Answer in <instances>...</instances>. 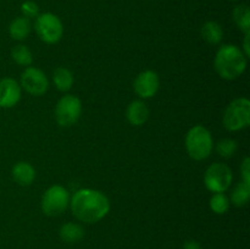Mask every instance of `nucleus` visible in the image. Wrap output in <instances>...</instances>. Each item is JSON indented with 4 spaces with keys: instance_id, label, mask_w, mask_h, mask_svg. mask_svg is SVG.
Listing matches in <instances>:
<instances>
[{
    "instance_id": "9b49d317",
    "label": "nucleus",
    "mask_w": 250,
    "mask_h": 249,
    "mask_svg": "<svg viewBox=\"0 0 250 249\" xmlns=\"http://www.w3.org/2000/svg\"><path fill=\"white\" fill-rule=\"evenodd\" d=\"M21 99V85L16 80L6 77L0 80V107H14Z\"/></svg>"
},
{
    "instance_id": "4468645a",
    "label": "nucleus",
    "mask_w": 250,
    "mask_h": 249,
    "mask_svg": "<svg viewBox=\"0 0 250 249\" xmlns=\"http://www.w3.org/2000/svg\"><path fill=\"white\" fill-rule=\"evenodd\" d=\"M31 22L27 17H16L9 26V33L15 41H24L31 33Z\"/></svg>"
},
{
    "instance_id": "7ed1b4c3",
    "label": "nucleus",
    "mask_w": 250,
    "mask_h": 249,
    "mask_svg": "<svg viewBox=\"0 0 250 249\" xmlns=\"http://www.w3.org/2000/svg\"><path fill=\"white\" fill-rule=\"evenodd\" d=\"M214 148L211 133L202 124L192 127L186 136V149L193 160H205L211 154Z\"/></svg>"
},
{
    "instance_id": "f3484780",
    "label": "nucleus",
    "mask_w": 250,
    "mask_h": 249,
    "mask_svg": "<svg viewBox=\"0 0 250 249\" xmlns=\"http://www.w3.org/2000/svg\"><path fill=\"white\" fill-rule=\"evenodd\" d=\"M53 81L55 87L60 92H68L73 85V75L68 68L58 67L53 73Z\"/></svg>"
},
{
    "instance_id": "f8f14e48",
    "label": "nucleus",
    "mask_w": 250,
    "mask_h": 249,
    "mask_svg": "<svg viewBox=\"0 0 250 249\" xmlns=\"http://www.w3.org/2000/svg\"><path fill=\"white\" fill-rule=\"evenodd\" d=\"M126 116L132 126H143L149 119V109L146 103L142 100H133L127 106Z\"/></svg>"
},
{
    "instance_id": "1a4fd4ad",
    "label": "nucleus",
    "mask_w": 250,
    "mask_h": 249,
    "mask_svg": "<svg viewBox=\"0 0 250 249\" xmlns=\"http://www.w3.org/2000/svg\"><path fill=\"white\" fill-rule=\"evenodd\" d=\"M21 87L28 94L41 97L49 89V81L41 68L28 66L21 75Z\"/></svg>"
},
{
    "instance_id": "aec40b11",
    "label": "nucleus",
    "mask_w": 250,
    "mask_h": 249,
    "mask_svg": "<svg viewBox=\"0 0 250 249\" xmlns=\"http://www.w3.org/2000/svg\"><path fill=\"white\" fill-rule=\"evenodd\" d=\"M11 58L17 65L20 66H29L33 62V55L32 51L29 50L28 46L23 45V44H19V45L14 46L11 50Z\"/></svg>"
},
{
    "instance_id": "4be33fe9",
    "label": "nucleus",
    "mask_w": 250,
    "mask_h": 249,
    "mask_svg": "<svg viewBox=\"0 0 250 249\" xmlns=\"http://www.w3.org/2000/svg\"><path fill=\"white\" fill-rule=\"evenodd\" d=\"M237 149H238V144L232 138H224L216 144L217 154L225 159L232 158L237 153Z\"/></svg>"
},
{
    "instance_id": "f257e3e1",
    "label": "nucleus",
    "mask_w": 250,
    "mask_h": 249,
    "mask_svg": "<svg viewBox=\"0 0 250 249\" xmlns=\"http://www.w3.org/2000/svg\"><path fill=\"white\" fill-rule=\"evenodd\" d=\"M73 216L85 224H95L104 219L110 211V200L100 190L83 188L70 199Z\"/></svg>"
},
{
    "instance_id": "2eb2a0df",
    "label": "nucleus",
    "mask_w": 250,
    "mask_h": 249,
    "mask_svg": "<svg viewBox=\"0 0 250 249\" xmlns=\"http://www.w3.org/2000/svg\"><path fill=\"white\" fill-rule=\"evenodd\" d=\"M203 39L209 44H219L224 39V29L215 21H208L200 29Z\"/></svg>"
},
{
    "instance_id": "a878e982",
    "label": "nucleus",
    "mask_w": 250,
    "mask_h": 249,
    "mask_svg": "<svg viewBox=\"0 0 250 249\" xmlns=\"http://www.w3.org/2000/svg\"><path fill=\"white\" fill-rule=\"evenodd\" d=\"M249 34L250 33L246 34V38H244V43H243V49H242V51H243V54L246 55L247 59H248L249 55H250V49H249V46H250L249 38H250V37H249Z\"/></svg>"
},
{
    "instance_id": "f03ea898",
    "label": "nucleus",
    "mask_w": 250,
    "mask_h": 249,
    "mask_svg": "<svg viewBox=\"0 0 250 249\" xmlns=\"http://www.w3.org/2000/svg\"><path fill=\"white\" fill-rule=\"evenodd\" d=\"M214 66L220 77L226 81H233L243 75L246 71L247 58L238 46L226 44L217 50Z\"/></svg>"
},
{
    "instance_id": "423d86ee",
    "label": "nucleus",
    "mask_w": 250,
    "mask_h": 249,
    "mask_svg": "<svg viewBox=\"0 0 250 249\" xmlns=\"http://www.w3.org/2000/svg\"><path fill=\"white\" fill-rule=\"evenodd\" d=\"M37 34L46 44H55L62 38L63 26L61 20L51 12L39 14L34 23Z\"/></svg>"
},
{
    "instance_id": "0eeeda50",
    "label": "nucleus",
    "mask_w": 250,
    "mask_h": 249,
    "mask_svg": "<svg viewBox=\"0 0 250 249\" xmlns=\"http://www.w3.org/2000/svg\"><path fill=\"white\" fill-rule=\"evenodd\" d=\"M233 173L229 166L222 163H214L204 173L205 187L212 193H225L232 185Z\"/></svg>"
},
{
    "instance_id": "20e7f679",
    "label": "nucleus",
    "mask_w": 250,
    "mask_h": 249,
    "mask_svg": "<svg viewBox=\"0 0 250 249\" xmlns=\"http://www.w3.org/2000/svg\"><path fill=\"white\" fill-rule=\"evenodd\" d=\"M222 124L229 132L247 128L250 124V102L247 98H237L225 110Z\"/></svg>"
},
{
    "instance_id": "9d476101",
    "label": "nucleus",
    "mask_w": 250,
    "mask_h": 249,
    "mask_svg": "<svg viewBox=\"0 0 250 249\" xmlns=\"http://www.w3.org/2000/svg\"><path fill=\"white\" fill-rule=\"evenodd\" d=\"M160 88V78L153 70H146L139 73L133 82V89L138 97L143 99L153 98Z\"/></svg>"
},
{
    "instance_id": "bb28decb",
    "label": "nucleus",
    "mask_w": 250,
    "mask_h": 249,
    "mask_svg": "<svg viewBox=\"0 0 250 249\" xmlns=\"http://www.w3.org/2000/svg\"><path fill=\"white\" fill-rule=\"evenodd\" d=\"M231 1H238V0H231Z\"/></svg>"
},
{
    "instance_id": "5701e85b",
    "label": "nucleus",
    "mask_w": 250,
    "mask_h": 249,
    "mask_svg": "<svg viewBox=\"0 0 250 249\" xmlns=\"http://www.w3.org/2000/svg\"><path fill=\"white\" fill-rule=\"evenodd\" d=\"M21 11L23 14V17L27 19H32V17H37L39 15V7L32 0H27V1L22 2Z\"/></svg>"
},
{
    "instance_id": "6e6552de",
    "label": "nucleus",
    "mask_w": 250,
    "mask_h": 249,
    "mask_svg": "<svg viewBox=\"0 0 250 249\" xmlns=\"http://www.w3.org/2000/svg\"><path fill=\"white\" fill-rule=\"evenodd\" d=\"M82 112V103L76 95H63L55 107L56 122L61 127H71L80 120Z\"/></svg>"
},
{
    "instance_id": "a211bd4d",
    "label": "nucleus",
    "mask_w": 250,
    "mask_h": 249,
    "mask_svg": "<svg viewBox=\"0 0 250 249\" xmlns=\"http://www.w3.org/2000/svg\"><path fill=\"white\" fill-rule=\"evenodd\" d=\"M233 21L244 34L250 33V10L248 5L241 4L234 7Z\"/></svg>"
},
{
    "instance_id": "412c9836",
    "label": "nucleus",
    "mask_w": 250,
    "mask_h": 249,
    "mask_svg": "<svg viewBox=\"0 0 250 249\" xmlns=\"http://www.w3.org/2000/svg\"><path fill=\"white\" fill-rule=\"evenodd\" d=\"M229 198L225 193H214L210 198V209L217 215H224L229 209Z\"/></svg>"
},
{
    "instance_id": "6ab92c4d",
    "label": "nucleus",
    "mask_w": 250,
    "mask_h": 249,
    "mask_svg": "<svg viewBox=\"0 0 250 249\" xmlns=\"http://www.w3.org/2000/svg\"><path fill=\"white\" fill-rule=\"evenodd\" d=\"M250 198V186L244 182L237 183L231 194V202L234 207H244L248 204Z\"/></svg>"
},
{
    "instance_id": "393cba45",
    "label": "nucleus",
    "mask_w": 250,
    "mask_h": 249,
    "mask_svg": "<svg viewBox=\"0 0 250 249\" xmlns=\"http://www.w3.org/2000/svg\"><path fill=\"white\" fill-rule=\"evenodd\" d=\"M183 249H203L199 242L194 241V239H188L183 244Z\"/></svg>"
},
{
    "instance_id": "39448f33",
    "label": "nucleus",
    "mask_w": 250,
    "mask_h": 249,
    "mask_svg": "<svg viewBox=\"0 0 250 249\" xmlns=\"http://www.w3.org/2000/svg\"><path fill=\"white\" fill-rule=\"evenodd\" d=\"M70 194L65 187L54 185L44 192L42 197V210L46 216L55 217L65 212L70 205Z\"/></svg>"
},
{
    "instance_id": "ddd939ff",
    "label": "nucleus",
    "mask_w": 250,
    "mask_h": 249,
    "mask_svg": "<svg viewBox=\"0 0 250 249\" xmlns=\"http://www.w3.org/2000/svg\"><path fill=\"white\" fill-rule=\"evenodd\" d=\"M11 173L15 182L23 187L31 186L36 180V170L31 164L26 163V161H20V163L15 164Z\"/></svg>"
},
{
    "instance_id": "b1692460",
    "label": "nucleus",
    "mask_w": 250,
    "mask_h": 249,
    "mask_svg": "<svg viewBox=\"0 0 250 249\" xmlns=\"http://www.w3.org/2000/svg\"><path fill=\"white\" fill-rule=\"evenodd\" d=\"M241 173H242V182L247 183L250 186V159L247 156L241 165Z\"/></svg>"
},
{
    "instance_id": "dca6fc26",
    "label": "nucleus",
    "mask_w": 250,
    "mask_h": 249,
    "mask_svg": "<svg viewBox=\"0 0 250 249\" xmlns=\"http://www.w3.org/2000/svg\"><path fill=\"white\" fill-rule=\"evenodd\" d=\"M59 234H60V238L66 243H77L84 237V229L81 225L67 222L61 226Z\"/></svg>"
}]
</instances>
